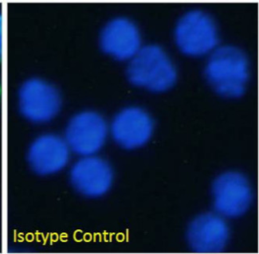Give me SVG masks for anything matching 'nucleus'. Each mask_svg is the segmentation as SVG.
<instances>
[{
  "instance_id": "obj_1",
  "label": "nucleus",
  "mask_w": 259,
  "mask_h": 254,
  "mask_svg": "<svg viewBox=\"0 0 259 254\" xmlns=\"http://www.w3.org/2000/svg\"><path fill=\"white\" fill-rule=\"evenodd\" d=\"M250 62L238 45L227 44L216 48L206 58L203 75L216 94L229 100L242 97L250 79Z\"/></svg>"
},
{
  "instance_id": "obj_2",
  "label": "nucleus",
  "mask_w": 259,
  "mask_h": 254,
  "mask_svg": "<svg viewBox=\"0 0 259 254\" xmlns=\"http://www.w3.org/2000/svg\"><path fill=\"white\" fill-rule=\"evenodd\" d=\"M126 75L134 86L152 93H163L175 86L178 70L175 62L161 45H143L127 62Z\"/></svg>"
},
{
  "instance_id": "obj_3",
  "label": "nucleus",
  "mask_w": 259,
  "mask_h": 254,
  "mask_svg": "<svg viewBox=\"0 0 259 254\" xmlns=\"http://www.w3.org/2000/svg\"><path fill=\"white\" fill-rule=\"evenodd\" d=\"M172 38L184 57L206 59L220 45V27L214 16L204 10H188L176 22Z\"/></svg>"
},
{
  "instance_id": "obj_4",
  "label": "nucleus",
  "mask_w": 259,
  "mask_h": 254,
  "mask_svg": "<svg viewBox=\"0 0 259 254\" xmlns=\"http://www.w3.org/2000/svg\"><path fill=\"white\" fill-rule=\"evenodd\" d=\"M62 106L60 92L49 81L30 78L19 88L18 107L21 115L29 122L48 124L59 116Z\"/></svg>"
},
{
  "instance_id": "obj_5",
  "label": "nucleus",
  "mask_w": 259,
  "mask_h": 254,
  "mask_svg": "<svg viewBox=\"0 0 259 254\" xmlns=\"http://www.w3.org/2000/svg\"><path fill=\"white\" fill-rule=\"evenodd\" d=\"M109 136V124L99 113L79 112L68 121L64 137L71 153L79 157L98 154Z\"/></svg>"
},
{
  "instance_id": "obj_6",
  "label": "nucleus",
  "mask_w": 259,
  "mask_h": 254,
  "mask_svg": "<svg viewBox=\"0 0 259 254\" xmlns=\"http://www.w3.org/2000/svg\"><path fill=\"white\" fill-rule=\"evenodd\" d=\"M214 212L224 219H237L249 211L253 190L246 176L239 172H224L214 179L211 187Z\"/></svg>"
},
{
  "instance_id": "obj_7",
  "label": "nucleus",
  "mask_w": 259,
  "mask_h": 254,
  "mask_svg": "<svg viewBox=\"0 0 259 254\" xmlns=\"http://www.w3.org/2000/svg\"><path fill=\"white\" fill-rule=\"evenodd\" d=\"M98 44L106 56L121 62L131 60L144 45L139 26L126 16L108 20L100 30Z\"/></svg>"
},
{
  "instance_id": "obj_8",
  "label": "nucleus",
  "mask_w": 259,
  "mask_h": 254,
  "mask_svg": "<svg viewBox=\"0 0 259 254\" xmlns=\"http://www.w3.org/2000/svg\"><path fill=\"white\" fill-rule=\"evenodd\" d=\"M154 131L155 122L150 113L139 106L124 108L109 124V136L125 150L144 147L150 141Z\"/></svg>"
},
{
  "instance_id": "obj_9",
  "label": "nucleus",
  "mask_w": 259,
  "mask_h": 254,
  "mask_svg": "<svg viewBox=\"0 0 259 254\" xmlns=\"http://www.w3.org/2000/svg\"><path fill=\"white\" fill-rule=\"evenodd\" d=\"M70 182L81 195L98 198L107 194L113 186L114 173L107 160L94 155L81 157L70 170Z\"/></svg>"
},
{
  "instance_id": "obj_10",
  "label": "nucleus",
  "mask_w": 259,
  "mask_h": 254,
  "mask_svg": "<svg viewBox=\"0 0 259 254\" xmlns=\"http://www.w3.org/2000/svg\"><path fill=\"white\" fill-rule=\"evenodd\" d=\"M71 151L63 136L55 133L40 135L30 143L27 161L33 172L41 176L60 173L69 165Z\"/></svg>"
},
{
  "instance_id": "obj_11",
  "label": "nucleus",
  "mask_w": 259,
  "mask_h": 254,
  "mask_svg": "<svg viewBox=\"0 0 259 254\" xmlns=\"http://www.w3.org/2000/svg\"><path fill=\"white\" fill-rule=\"evenodd\" d=\"M231 237L227 219L215 212L196 217L188 226L187 241L199 253H218L228 245Z\"/></svg>"
},
{
  "instance_id": "obj_12",
  "label": "nucleus",
  "mask_w": 259,
  "mask_h": 254,
  "mask_svg": "<svg viewBox=\"0 0 259 254\" xmlns=\"http://www.w3.org/2000/svg\"><path fill=\"white\" fill-rule=\"evenodd\" d=\"M3 42H4V17L0 13V60L3 57Z\"/></svg>"
},
{
  "instance_id": "obj_13",
  "label": "nucleus",
  "mask_w": 259,
  "mask_h": 254,
  "mask_svg": "<svg viewBox=\"0 0 259 254\" xmlns=\"http://www.w3.org/2000/svg\"><path fill=\"white\" fill-rule=\"evenodd\" d=\"M1 94H2V89H1V85H0V100H1Z\"/></svg>"
}]
</instances>
